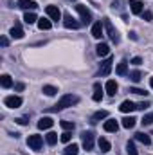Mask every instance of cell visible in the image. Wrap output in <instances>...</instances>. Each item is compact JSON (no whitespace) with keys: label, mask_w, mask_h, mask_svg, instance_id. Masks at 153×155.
Masks as SVG:
<instances>
[{"label":"cell","mask_w":153,"mask_h":155,"mask_svg":"<svg viewBox=\"0 0 153 155\" xmlns=\"http://www.w3.org/2000/svg\"><path fill=\"white\" fill-rule=\"evenodd\" d=\"M103 128H105L106 132H112V134H115V132L119 130V123H117L115 119H108V121H105Z\"/></svg>","instance_id":"14"},{"label":"cell","mask_w":153,"mask_h":155,"mask_svg":"<svg viewBox=\"0 0 153 155\" xmlns=\"http://www.w3.org/2000/svg\"><path fill=\"white\" fill-rule=\"evenodd\" d=\"M52 124H54V121H52L50 117H41V119L38 121V128L40 130H49Z\"/></svg>","instance_id":"18"},{"label":"cell","mask_w":153,"mask_h":155,"mask_svg":"<svg viewBox=\"0 0 153 155\" xmlns=\"http://www.w3.org/2000/svg\"><path fill=\"white\" fill-rule=\"evenodd\" d=\"M24 20H25V24H29V25H31V24H38L36 15H34V13H29V11L24 15Z\"/></svg>","instance_id":"25"},{"label":"cell","mask_w":153,"mask_h":155,"mask_svg":"<svg viewBox=\"0 0 153 155\" xmlns=\"http://www.w3.org/2000/svg\"><path fill=\"white\" fill-rule=\"evenodd\" d=\"M79 153V146L77 144H69V146H65V150H63V155H77Z\"/></svg>","instance_id":"21"},{"label":"cell","mask_w":153,"mask_h":155,"mask_svg":"<svg viewBox=\"0 0 153 155\" xmlns=\"http://www.w3.org/2000/svg\"><path fill=\"white\" fill-rule=\"evenodd\" d=\"M9 35H11V38H15V40H20V38H24V31H22V27H20V24H15V27H11V31H9Z\"/></svg>","instance_id":"16"},{"label":"cell","mask_w":153,"mask_h":155,"mask_svg":"<svg viewBox=\"0 0 153 155\" xmlns=\"http://www.w3.org/2000/svg\"><path fill=\"white\" fill-rule=\"evenodd\" d=\"M97 144H99V150H101L103 153H106V152H110V143H108V139H105V137H101V139L97 141Z\"/></svg>","instance_id":"23"},{"label":"cell","mask_w":153,"mask_h":155,"mask_svg":"<svg viewBox=\"0 0 153 155\" xmlns=\"http://www.w3.org/2000/svg\"><path fill=\"white\" fill-rule=\"evenodd\" d=\"M117 88H119V85L115 83L114 79H108L106 85H105V90H106L108 96H115V94H117Z\"/></svg>","instance_id":"13"},{"label":"cell","mask_w":153,"mask_h":155,"mask_svg":"<svg viewBox=\"0 0 153 155\" xmlns=\"http://www.w3.org/2000/svg\"><path fill=\"white\" fill-rule=\"evenodd\" d=\"M18 124H27L29 123V116H22V117H18V119H15Z\"/></svg>","instance_id":"37"},{"label":"cell","mask_w":153,"mask_h":155,"mask_svg":"<svg viewBox=\"0 0 153 155\" xmlns=\"http://www.w3.org/2000/svg\"><path fill=\"white\" fill-rule=\"evenodd\" d=\"M135 121H137V119H135V117H132V116L124 117V119H122V126L130 130V128H133V126H135Z\"/></svg>","instance_id":"26"},{"label":"cell","mask_w":153,"mask_h":155,"mask_svg":"<svg viewBox=\"0 0 153 155\" xmlns=\"http://www.w3.org/2000/svg\"><path fill=\"white\" fill-rule=\"evenodd\" d=\"M132 63H133V65H141V63H142V58H141V56H135V58L132 60Z\"/></svg>","instance_id":"40"},{"label":"cell","mask_w":153,"mask_h":155,"mask_svg":"<svg viewBox=\"0 0 153 155\" xmlns=\"http://www.w3.org/2000/svg\"><path fill=\"white\" fill-rule=\"evenodd\" d=\"M115 72H117L119 76H126V74H128V61H126V60H122V61L117 65Z\"/></svg>","instance_id":"20"},{"label":"cell","mask_w":153,"mask_h":155,"mask_svg":"<svg viewBox=\"0 0 153 155\" xmlns=\"http://www.w3.org/2000/svg\"><path fill=\"white\" fill-rule=\"evenodd\" d=\"M77 103H79V97H77V96H74V94H65V96H61V99H60L52 108H49V112H58V110L69 108V107L77 105Z\"/></svg>","instance_id":"1"},{"label":"cell","mask_w":153,"mask_h":155,"mask_svg":"<svg viewBox=\"0 0 153 155\" xmlns=\"http://www.w3.org/2000/svg\"><path fill=\"white\" fill-rule=\"evenodd\" d=\"M103 29H105V25H103L101 22H96V24L92 25V36L99 40L101 36H103Z\"/></svg>","instance_id":"15"},{"label":"cell","mask_w":153,"mask_h":155,"mask_svg":"<svg viewBox=\"0 0 153 155\" xmlns=\"http://www.w3.org/2000/svg\"><path fill=\"white\" fill-rule=\"evenodd\" d=\"M18 7L20 9H24V11H33V9H36L38 7V4L34 2V0H18Z\"/></svg>","instance_id":"10"},{"label":"cell","mask_w":153,"mask_h":155,"mask_svg":"<svg viewBox=\"0 0 153 155\" xmlns=\"http://www.w3.org/2000/svg\"><path fill=\"white\" fill-rule=\"evenodd\" d=\"M106 116H108V112H106V110H99V112H96V114L92 116V121H99V119H105Z\"/></svg>","instance_id":"31"},{"label":"cell","mask_w":153,"mask_h":155,"mask_svg":"<svg viewBox=\"0 0 153 155\" xmlns=\"http://www.w3.org/2000/svg\"><path fill=\"white\" fill-rule=\"evenodd\" d=\"M148 107H150V105H148L146 101H142V103H139V105H137V110H146Z\"/></svg>","instance_id":"39"},{"label":"cell","mask_w":153,"mask_h":155,"mask_svg":"<svg viewBox=\"0 0 153 155\" xmlns=\"http://www.w3.org/2000/svg\"><path fill=\"white\" fill-rule=\"evenodd\" d=\"M56 92H58V88L52 87V85H45L43 87V94H47V96H54Z\"/></svg>","instance_id":"28"},{"label":"cell","mask_w":153,"mask_h":155,"mask_svg":"<svg viewBox=\"0 0 153 155\" xmlns=\"http://www.w3.org/2000/svg\"><path fill=\"white\" fill-rule=\"evenodd\" d=\"M0 85L4 87V88H9V87H13V79L9 74H2L0 76Z\"/></svg>","instance_id":"24"},{"label":"cell","mask_w":153,"mask_h":155,"mask_svg":"<svg viewBox=\"0 0 153 155\" xmlns=\"http://www.w3.org/2000/svg\"><path fill=\"white\" fill-rule=\"evenodd\" d=\"M130 78H132V81H135V83H137V81H141V79H142V74H141L139 71H133V72H130Z\"/></svg>","instance_id":"34"},{"label":"cell","mask_w":153,"mask_h":155,"mask_svg":"<svg viewBox=\"0 0 153 155\" xmlns=\"http://www.w3.org/2000/svg\"><path fill=\"white\" fill-rule=\"evenodd\" d=\"M27 146H29L31 150H41V146H43V139H41V135H36V134L29 135V139H27Z\"/></svg>","instance_id":"6"},{"label":"cell","mask_w":153,"mask_h":155,"mask_svg":"<svg viewBox=\"0 0 153 155\" xmlns=\"http://www.w3.org/2000/svg\"><path fill=\"white\" fill-rule=\"evenodd\" d=\"M112 63H114V58L112 56H108L105 61H101V67H99V72H97V76H108L110 74V71H112Z\"/></svg>","instance_id":"5"},{"label":"cell","mask_w":153,"mask_h":155,"mask_svg":"<svg viewBox=\"0 0 153 155\" xmlns=\"http://www.w3.org/2000/svg\"><path fill=\"white\" fill-rule=\"evenodd\" d=\"M0 43H2L4 47H7V45H9V40L5 38V36H2V38H0Z\"/></svg>","instance_id":"42"},{"label":"cell","mask_w":153,"mask_h":155,"mask_svg":"<svg viewBox=\"0 0 153 155\" xmlns=\"http://www.w3.org/2000/svg\"><path fill=\"white\" fill-rule=\"evenodd\" d=\"M150 85H151V88H153V78H150Z\"/></svg>","instance_id":"43"},{"label":"cell","mask_w":153,"mask_h":155,"mask_svg":"<svg viewBox=\"0 0 153 155\" xmlns=\"http://www.w3.org/2000/svg\"><path fill=\"white\" fill-rule=\"evenodd\" d=\"M45 13H47V16H49L50 20H54V22H58V20L61 18V11H60L56 5H47V7H45Z\"/></svg>","instance_id":"7"},{"label":"cell","mask_w":153,"mask_h":155,"mask_svg":"<svg viewBox=\"0 0 153 155\" xmlns=\"http://www.w3.org/2000/svg\"><path fill=\"white\" fill-rule=\"evenodd\" d=\"M24 88H25V85H24V83H16V85H15V90H16V92H22Z\"/></svg>","instance_id":"41"},{"label":"cell","mask_w":153,"mask_h":155,"mask_svg":"<svg viewBox=\"0 0 153 155\" xmlns=\"http://www.w3.org/2000/svg\"><path fill=\"white\" fill-rule=\"evenodd\" d=\"M4 103H5V107H9V108H18V107H22V97H20V96H7V97L4 99Z\"/></svg>","instance_id":"8"},{"label":"cell","mask_w":153,"mask_h":155,"mask_svg":"<svg viewBox=\"0 0 153 155\" xmlns=\"http://www.w3.org/2000/svg\"><path fill=\"white\" fill-rule=\"evenodd\" d=\"M126 152H128V155H137V148H135V144L132 141L126 143Z\"/></svg>","instance_id":"30"},{"label":"cell","mask_w":153,"mask_h":155,"mask_svg":"<svg viewBox=\"0 0 153 155\" xmlns=\"http://www.w3.org/2000/svg\"><path fill=\"white\" fill-rule=\"evenodd\" d=\"M76 11L79 13V16H81V24L83 25H86V24L92 22V13L86 9V5H76Z\"/></svg>","instance_id":"4"},{"label":"cell","mask_w":153,"mask_h":155,"mask_svg":"<svg viewBox=\"0 0 153 155\" xmlns=\"http://www.w3.org/2000/svg\"><path fill=\"white\" fill-rule=\"evenodd\" d=\"M142 18H144L146 22H151V20H153V15H151V11H144V13H142Z\"/></svg>","instance_id":"38"},{"label":"cell","mask_w":153,"mask_h":155,"mask_svg":"<svg viewBox=\"0 0 153 155\" xmlns=\"http://www.w3.org/2000/svg\"><path fill=\"white\" fill-rule=\"evenodd\" d=\"M92 99L97 101V103L103 99V88H101V83H94V94H92Z\"/></svg>","instance_id":"17"},{"label":"cell","mask_w":153,"mask_h":155,"mask_svg":"<svg viewBox=\"0 0 153 155\" xmlns=\"http://www.w3.org/2000/svg\"><path fill=\"white\" fill-rule=\"evenodd\" d=\"M70 139H72V132H67V130H65V132L61 134V137H60L61 143H70Z\"/></svg>","instance_id":"33"},{"label":"cell","mask_w":153,"mask_h":155,"mask_svg":"<svg viewBox=\"0 0 153 155\" xmlns=\"http://www.w3.org/2000/svg\"><path fill=\"white\" fill-rule=\"evenodd\" d=\"M81 144L86 152H90L94 148V134L92 132H83L81 134Z\"/></svg>","instance_id":"3"},{"label":"cell","mask_w":153,"mask_h":155,"mask_svg":"<svg viewBox=\"0 0 153 155\" xmlns=\"http://www.w3.org/2000/svg\"><path fill=\"white\" fill-rule=\"evenodd\" d=\"M60 124H61V128L67 130V132H72V130H74V123H70V121H61Z\"/></svg>","instance_id":"32"},{"label":"cell","mask_w":153,"mask_h":155,"mask_svg":"<svg viewBox=\"0 0 153 155\" xmlns=\"http://www.w3.org/2000/svg\"><path fill=\"white\" fill-rule=\"evenodd\" d=\"M151 123H153V114H148V116L142 117V124L148 126V124H151Z\"/></svg>","instance_id":"35"},{"label":"cell","mask_w":153,"mask_h":155,"mask_svg":"<svg viewBox=\"0 0 153 155\" xmlns=\"http://www.w3.org/2000/svg\"><path fill=\"white\" fill-rule=\"evenodd\" d=\"M50 27H52L50 18H38V29H41V31H49Z\"/></svg>","instance_id":"19"},{"label":"cell","mask_w":153,"mask_h":155,"mask_svg":"<svg viewBox=\"0 0 153 155\" xmlns=\"http://www.w3.org/2000/svg\"><path fill=\"white\" fill-rule=\"evenodd\" d=\"M135 137H137V141H141V143H142V144H146V146H148V144H151L150 135H146V134H142V132H139Z\"/></svg>","instance_id":"27"},{"label":"cell","mask_w":153,"mask_h":155,"mask_svg":"<svg viewBox=\"0 0 153 155\" xmlns=\"http://www.w3.org/2000/svg\"><path fill=\"white\" fill-rule=\"evenodd\" d=\"M119 110H121L122 114H128V112H133V110H137V105L126 99V101H122V103H121V107H119Z\"/></svg>","instance_id":"11"},{"label":"cell","mask_w":153,"mask_h":155,"mask_svg":"<svg viewBox=\"0 0 153 155\" xmlns=\"http://www.w3.org/2000/svg\"><path fill=\"white\" fill-rule=\"evenodd\" d=\"M130 11L133 15H142L144 13V4L139 0H130Z\"/></svg>","instance_id":"9"},{"label":"cell","mask_w":153,"mask_h":155,"mask_svg":"<svg viewBox=\"0 0 153 155\" xmlns=\"http://www.w3.org/2000/svg\"><path fill=\"white\" fill-rule=\"evenodd\" d=\"M47 143L52 146V144H56L58 143V134H54V132H49L47 134Z\"/></svg>","instance_id":"29"},{"label":"cell","mask_w":153,"mask_h":155,"mask_svg":"<svg viewBox=\"0 0 153 155\" xmlns=\"http://www.w3.org/2000/svg\"><path fill=\"white\" fill-rule=\"evenodd\" d=\"M96 52H97L99 56H108V52H110V47H108L106 43H99V45L96 47Z\"/></svg>","instance_id":"22"},{"label":"cell","mask_w":153,"mask_h":155,"mask_svg":"<svg viewBox=\"0 0 153 155\" xmlns=\"http://www.w3.org/2000/svg\"><path fill=\"white\" fill-rule=\"evenodd\" d=\"M130 92H133V94H137V96H146V94H148L146 90H142V88H135V87L130 88Z\"/></svg>","instance_id":"36"},{"label":"cell","mask_w":153,"mask_h":155,"mask_svg":"<svg viewBox=\"0 0 153 155\" xmlns=\"http://www.w3.org/2000/svg\"><path fill=\"white\" fill-rule=\"evenodd\" d=\"M63 25H65L67 29H77V27H79V22H76L70 15H65V16H63Z\"/></svg>","instance_id":"12"},{"label":"cell","mask_w":153,"mask_h":155,"mask_svg":"<svg viewBox=\"0 0 153 155\" xmlns=\"http://www.w3.org/2000/svg\"><path fill=\"white\" fill-rule=\"evenodd\" d=\"M103 25H105V29H106V33H108V36H110V40L114 41V43H119V33H117V29H115L114 25H112V22L108 20V18H105L103 20Z\"/></svg>","instance_id":"2"}]
</instances>
